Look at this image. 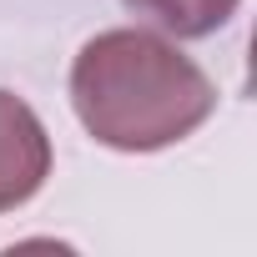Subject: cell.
Instances as JSON below:
<instances>
[{"mask_svg": "<svg viewBox=\"0 0 257 257\" xmlns=\"http://www.w3.org/2000/svg\"><path fill=\"white\" fill-rule=\"evenodd\" d=\"M71 106L101 147L162 152L217 111V86L152 31H101L71 66Z\"/></svg>", "mask_w": 257, "mask_h": 257, "instance_id": "6da1fadb", "label": "cell"}, {"mask_svg": "<svg viewBox=\"0 0 257 257\" xmlns=\"http://www.w3.org/2000/svg\"><path fill=\"white\" fill-rule=\"evenodd\" d=\"M51 177V137L41 116L16 96L0 91V212L26 207Z\"/></svg>", "mask_w": 257, "mask_h": 257, "instance_id": "7a4b0ae2", "label": "cell"}, {"mask_svg": "<svg viewBox=\"0 0 257 257\" xmlns=\"http://www.w3.org/2000/svg\"><path fill=\"white\" fill-rule=\"evenodd\" d=\"M121 6L137 11V16H147L152 26H162L177 41H197V36L222 31L237 16L242 0H121Z\"/></svg>", "mask_w": 257, "mask_h": 257, "instance_id": "3957f363", "label": "cell"}]
</instances>
